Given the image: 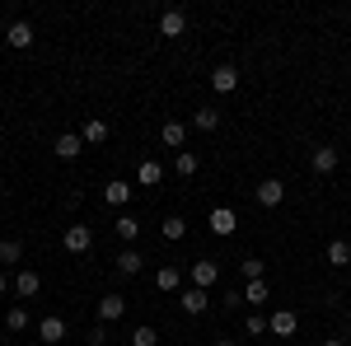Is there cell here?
<instances>
[{
	"label": "cell",
	"mask_w": 351,
	"mask_h": 346,
	"mask_svg": "<svg viewBox=\"0 0 351 346\" xmlns=\"http://www.w3.org/2000/svg\"><path fill=\"white\" fill-rule=\"evenodd\" d=\"M253 197H258V206H263V211H276V206L286 201V183H281V178H263Z\"/></svg>",
	"instance_id": "1"
},
{
	"label": "cell",
	"mask_w": 351,
	"mask_h": 346,
	"mask_svg": "<svg viewBox=\"0 0 351 346\" xmlns=\"http://www.w3.org/2000/svg\"><path fill=\"white\" fill-rule=\"evenodd\" d=\"M188 276H192V286H197V291H211V286L220 281V262L202 258V262H192V267H188Z\"/></svg>",
	"instance_id": "2"
},
{
	"label": "cell",
	"mask_w": 351,
	"mask_h": 346,
	"mask_svg": "<svg viewBox=\"0 0 351 346\" xmlns=\"http://www.w3.org/2000/svg\"><path fill=\"white\" fill-rule=\"evenodd\" d=\"M211 89H216V94H234V89H239V66L220 61L216 71H211Z\"/></svg>",
	"instance_id": "3"
},
{
	"label": "cell",
	"mask_w": 351,
	"mask_h": 346,
	"mask_svg": "<svg viewBox=\"0 0 351 346\" xmlns=\"http://www.w3.org/2000/svg\"><path fill=\"white\" fill-rule=\"evenodd\" d=\"M178 304H183V314H188V319H202V314L211 309V295L197 291V286H188V291L178 295Z\"/></svg>",
	"instance_id": "4"
},
{
	"label": "cell",
	"mask_w": 351,
	"mask_h": 346,
	"mask_svg": "<svg viewBox=\"0 0 351 346\" xmlns=\"http://www.w3.org/2000/svg\"><path fill=\"white\" fill-rule=\"evenodd\" d=\"M52 155H56V160H80V155H84L80 132H61V136H56V145H52Z\"/></svg>",
	"instance_id": "5"
},
{
	"label": "cell",
	"mask_w": 351,
	"mask_h": 346,
	"mask_svg": "<svg viewBox=\"0 0 351 346\" xmlns=\"http://www.w3.org/2000/svg\"><path fill=\"white\" fill-rule=\"evenodd\" d=\"M5 42H10L14 52H24V47H33V24H28V19H14V24L5 28Z\"/></svg>",
	"instance_id": "6"
},
{
	"label": "cell",
	"mask_w": 351,
	"mask_h": 346,
	"mask_svg": "<svg viewBox=\"0 0 351 346\" xmlns=\"http://www.w3.org/2000/svg\"><path fill=\"white\" fill-rule=\"evenodd\" d=\"M206 225H211V234H220V239H225V234H234V230H239V215L230 211V206H216Z\"/></svg>",
	"instance_id": "7"
},
{
	"label": "cell",
	"mask_w": 351,
	"mask_h": 346,
	"mask_svg": "<svg viewBox=\"0 0 351 346\" xmlns=\"http://www.w3.org/2000/svg\"><path fill=\"white\" fill-rule=\"evenodd\" d=\"M94 248V230L89 225H71L66 230V253H89Z\"/></svg>",
	"instance_id": "8"
},
{
	"label": "cell",
	"mask_w": 351,
	"mask_h": 346,
	"mask_svg": "<svg viewBox=\"0 0 351 346\" xmlns=\"http://www.w3.org/2000/svg\"><path fill=\"white\" fill-rule=\"evenodd\" d=\"M309 160H314V173H337V164H342V155H337V150H332V145H314V155H309Z\"/></svg>",
	"instance_id": "9"
},
{
	"label": "cell",
	"mask_w": 351,
	"mask_h": 346,
	"mask_svg": "<svg viewBox=\"0 0 351 346\" xmlns=\"http://www.w3.org/2000/svg\"><path fill=\"white\" fill-rule=\"evenodd\" d=\"M183 28H188V14L183 10H164L160 14V38H183Z\"/></svg>",
	"instance_id": "10"
},
{
	"label": "cell",
	"mask_w": 351,
	"mask_h": 346,
	"mask_svg": "<svg viewBox=\"0 0 351 346\" xmlns=\"http://www.w3.org/2000/svg\"><path fill=\"white\" fill-rule=\"evenodd\" d=\"M132 192H136V187L127 183V178H112V183L104 187V201H108V206H117V211H122V206H127V201H132Z\"/></svg>",
	"instance_id": "11"
},
{
	"label": "cell",
	"mask_w": 351,
	"mask_h": 346,
	"mask_svg": "<svg viewBox=\"0 0 351 346\" xmlns=\"http://www.w3.org/2000/svg\"><path fill=\"white\" fill-rule=\"evenodd\" d=\"M295 328H300V319L291 314V309H276L267 319V332H276V337H295Z\"/></svg>",
	"instance_id": "12"
},
{
	"label": "cell",
	"mask_w": 351,
	"mask_h": 346,
	"mask_svg": "<svg viewBox=\"0 0 351 346\" xmlns=\"http://www.w3.org/2000/svg\"><path fill=\"white\" fill-rule=\"evenodd\" d=\"M112 267H117V276H141V267H145V258H141L136 248H122V253L112 258Z\"/></svg>",
	"instance_id": "13"
},
{
	"label": "cell",
	"mask_w": 351,
	"mask_h": 346,
	"mask_svg": "<svg viewBox=\"0 0 351 346\" xmlns=\"http://www.w3.org/2000/svg\"><path fill=\"white\" fill-rule=\"evenodd\" d=\"M80 140L84 145H104V140H108V122H104V117H84Z\"/></svg>",
	"instance_id": "14"
},
{
	"label": "cell",
	"mask_w": 351,
	"mask_h": 346,
	"mask_svg": "<svg viewBox=\"0 0 351 346\" xmlns=\"http://www.w3.org/2000/svg\"><path fill=\"white\" fill-rule=\"evenodd\" d=\"M112 230H117V239H122L127 248H132V243H136V234H141V220H136L132 211H122L117 220H112Z\"/></svg>",
	"instance_id": "15"
},
{
	"label": "cell",
	"mask_w": 351,
	"mask_h": 346,
	"mask_svg": "<svg viewBox=\"0 0 351 346\" xmlns=\"http://www.w3.org/2000/svg\"><path fill=\"white\" fill-rule=\"evenodd\" d=\"M43 291V276H38V271H14V295H24V299H33V295Z\"/></svg>",
	"instance_id": "16"
},
{
	"label": "cell",
	"mask_w": 351,
	"mask_h": 346,
	"mask_svg": "<svg viewBox=\"0 0 351 346\" xmlns=\"http://www.w3.org/2000/svg\"><path fill=\"white\" fill-rule=\"evenodd\" d=\"M38 337H43V342H61V337H66V319H61V314H47V319L38 323Z\"/></svg>",
	"instance_id": "17"
},
{
	"label": "cell",
	"mask_w": 351,
	"mask_h": 346,
	"mask_svg": "<svg viewBox=\"0 0 351 346\" xmlns=\"http://www.w3.org/2000/svg\"><path fill=\"white\" fill-rule=\"evenodd\" d=\"M122 314H127V299H122V295H104V299H99V319L104 323H117Z\"/></svg>",
	"instance_id": "18"
},
{
	"label": "cell",
	"mask_w": 351,
	"mask_h": 346,
	"mask_svg": "<svg viewBox=\"0 0 351 346\" xmlns=\"http://www.w3.org/2000/svg\"><path fill=\"white\" fill-rule=\"evenodd\" d=\"M155 286H160L164 295H173L178 286H183V271H178V267H169V262H164L160 271H155Z\"/></svg>",
	"instance_id": "19"
},
{
	"label": "cell",
	"mask_w": 351,
	"mask_h": 346,
	"mask_svg": "<svg viewBox=\"0 0 351 346\" xmlns=\"http://www.w3.org/2000/svg\"><path fill=\"white\" fill-rule=\"evenodd\" d=\"M160 140L169 145V150H183V140H188V127H183V122H164Z\"/></svg>",
	"instance_id": "20"
},
{
	"label": "cell",
	"mask_w": 351,
	"mask_h": 346,
	"mask_svg": "<svg viewBox=\"0 0 351 346\" xmlns=\"http://www.w3.org/2000/svg\"><path fill=\"white\" fill-rule=\"evenodd\" d=\"M267 299H271L267 281H248V286H243V304H267Z\"/></svg>",
	"instance_id": "21"
},
{
	"label": "cell",
	"mask_w": 351,
	"mask_h": 346,
	"mask_svg": "<svg viewBox=\"0 0 351 346\" xmlns=\"http://www.w3.org/2000/svg\"><path fill=\"white\" fill-rule=\"evenodd\" d=\"M192 127H197V132H216L220 112H216V108H197V112H192Z\"/></svg>",
	"instance_id": "22"
},
{
	"label": "cell",
	"mask_w": 351,
	"mask_h": 346,
	"mask_svg": "<svg viewBox=\"0 0 351 346\" xmlns=\"http://www.w3.org/2000/svg\"><path fill=\"white\" fill-rule=\"evenodd\" d=\"M351 262V243L347 239H332L328 243V267H347Z\"/></svg>",
	"instance_id": "23"
},
{
	"label": "cell",
	"mask_w": 351,
	"mask_h": 346,
	"mask_svg": "<svg viewBox=\"0 0 351 346\" xmlns=\"http://www.w3.org/2000/svg\"><path fill=\"white\" fill-rule=\"evenodd\" d=\"M160 178H164V169H160V164H155V160H145V164H141V169H136V183H141V187H155V183H160Z\"/></svg>",
	"instance_id": "24"
},
{
	"label": "cell",
	"mask_w": 351,
	"mask_h": 346,
	"mask_svg": "<svg viewBox=\"0 0 351 346\" xmlns=\"http://www.w3.org/2000/svg\"><path fill=\"white\" fill-rule=\"evenodd\" d=\"M164 239H169V243L188 239V220H183V215H169V220H164Z\"/></svg>",
	"instance_id": "25"
},
{
	"label": "cell",
	"mask_w": 351,
	"mask_h": 346,
	"mask_svg": "<svg viewBox=\"0 0 351 346\" xmlns=\"http://www.w3.org/2000/svg\"><path fill=\"white\" fill-rule=\"evenodd\" d=\"M19 258H24V243H19V239H0V262L14 267Z\"/></svg>",
	"instance_id": "26"
},
{
	"label": "cell",
	"mask_w": 351,
	"mask_h": 346,
	"mask_svg": "<svg viewBox=\"0 0 351 346\" xmlns=\"http://www.w3.org/2000/svg\"><path fill=\"white\" fill-rule=\"evenodd\" d=\"M239 271L248 276V281H263V276H267V262H263V258H243Z\"/></svg>",
	"instance_id": "27"
},
{
	"label": "cell",
	"mask_w": 351,
	"mask_h": 346,
	"mask_svg": "<svg viewBox=\"0 0 351 346\" xmlns=\"http://www.w3.org/2000/svg\"><path fill=\"white\" fill-rule=\"evenodd\" d=\"M132 346H160V332H155L150 323H141V328L132 332Z\"/></svg>",
	"instance_id": "28"
},
{
	"label": "cell",
	"mask_w": 351,
	"mask_h": 346,
	"mask_svg": "<svg viewBox=\"0 0 351 346\" xmlns=\"http://www.w3.org/2000/svg\"><path fill=\"white\" fill-rule=\"evenodd\" d=\"M5 328H10V332H28V314L19 309V304H14V309L5 314Z\"/></svg>",
	"instance_id": "29"
},
{
	"label": "cell",
	"mask_w": 351,
	"mask_h": 346,
	"mask_svg": "<svg viewBox=\"0 0 351 346\" xmlns=\"http://www.w3.org/2000/svg\"><path fill=\"white\" fill-rule=\"evenodd\" d=\"M173 169H178L183 178H192V173H197V155H192V150H178V160H173Z\"/></svg>",
	"instance_id": "30"
},
{
	"label": "cell",
	"mask_w": 351,
	"mask_h": 346,
	"mask_svg": "<svg viewBox=\"0 0 351 346\" xmlns=\"http://www.w3.org/2000/svg\"><path fill=\"white\" fill-rule=\"evenodd\" d=\"M243 332H248V337H258V332H267V319H258V314H248V323H243Z\"/></svg>",
	"instance_id": "31"
},
{
	"label": "cell",
	"mask_w": 351,
	"mask_h": 346,
	"mask_svg": "<svg viewBox=\"0 0 351 346\" xmlns=\"http://www.w3.org/2000/svg\"><path fill=\"white\" fill-rule=\"evenodd\" d=\"M89 346H108V328H94L89 332Z\"/></svg>",
	"instance_id": "32"
},
{
	"label": "cell",
	"mask_w": 351,
	"mask_h": 346,
	"mask_svg": "<svg viewBox=\"0 0 351 346\" xmlns=\"http://www.w3.org/2000/svg\"><path fill=\"white\" fill-rule=\"evenodd\" d=\"M216 346H239V342H234V337H220V342Z\"/></svg>",
	"instance_id": "33"
},
{
	"label": "cell",
	"mask_w": 351,
	"mask_h": 346,
	"mask_svg": "<svg viewBox=\"0 0 351 346\" xmlns=\"http://www.w3.org/2000/svg\"><path fill=\"white\" fill-rule=\"evenodd\" d=\"M324 346H347V342H342V337H328V342Z\"/></svg>",
	"instance_id": "34"
},
{
	"label": "cell",
	"mask_w": 351,
	"mask_h": 346,
	"mask_svg": "<svg viewBox=\"0 0 351 346\" xmlns=\"http://www.w3.org/2000/svg\"><path fill=\"white\" fill-rule=\"evenodd\" d=\"M0 295H5V271H0Z\"/></svg>",
	"instance_id": "35"
}]
</instances>
